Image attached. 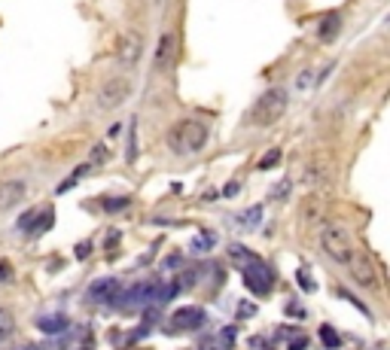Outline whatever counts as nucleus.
I'll use <instances>...</instances> for the list:
<instances>
[{
    "label": "nucleus",
    "mask_w": 390,
    "mask_h": 350,
    "mask_svg": "<svg viewBox=\"0 0 390 350\" xmlns=\"http://www.w3.org/2000/svg\"><path fill=\"white\" fill-rule=\"evenodd\" d=\"M290 107V91L284 86H275V89H265L260 98H256V104L250 107V122L256 128H269V125H275L284 119Z\"/></svg>",
    "instance_id": "nucleus-1"
},
{
    "label": "nucleus",
    "mask_w": 390,
    "mask_h": 350,
    "mask_svg": "<svg viewBox=\"0 0 390 350\" xmlns=\"http://www.w3.org/2000/svg\"><path fill=\"white\" fill-rule=\"evenodd\" d=\"M207 137H211V131H207L204 122L183 119L168 131V146L180 155H193V153H202V149L207 146Z\"/></svg>",
    "instance_id": "nucleus-2"
},
{
    "label": "nucleus",
    "mask_w": 390,
    "mask_h": 350,
    "mask_svg": "<svg viewBox=\"0 0 390 350\" xmlns=\"http://www.w3.org/2000/svg\"><path fill=\"white\" fill-rule=\"evenodd\" d=\"M320 247L327 250L338 265H347V259H351V253H354V241L347 235V229L338 226V222H323L320 226Z\"/></svg>",
    "instance_id": "nucleus-3"
},
{
    "label": "nucleus",
    "mask_w": 390,
    "mask_h": 350,
    "mask_svg": "<svg viewBox=\"0 0 390 350\" xmlns=\"http://www.w3.org/2000/svg\"><path fill=\"white\" fill-rule=\"evenodd\" d=\"M131 91H135V82H131L128 77H110L95 95L98 107H101V110H116V107H122L128 101Z\"/></svg>",
    "instance_id": "nucleus-4"
},
{
    "label": "nucleus",
    "mask_w": 390,
    "mask_h": 350,
    "mask_svg": "<svg viewBox=\"0 0 390 350\" xmlns=\"http://www.w3.org/2000/svg\"><path fill=\"white\" fill-rule=\"evenodd\" d=\"M241 277H244V287L250 289L253 296H269L271 289H275V274H271V268L262 259L244 262Z\"/></svg>",
    "instance_id": "nucleus-5"
},
{
    "label": "nucleus",
    "mask_w": 390,
    "mask_h": 350,
    "mask_svg": "<svg viewBox=\"0 0 390 350\" xmlns=\"http://www.w3.org/2000/svg\"><path fill=\"white\" fill-rule=\"evenodd\" d=\"M113 55H116V61H119L126 70L137 68L140 55H144V37H140L137 31H122V34L116 37Z\"/></svg>",
    "instance_id": "nucleus-6"
},
{
    "label": "nucleus",
    "mask_w": 390,
    "mask_h": 350,
    "mask_svg": "<svg viewBox=\"0 0 390 350\" xmlns=\"http://www.w3.org/2000/svg\"><path fill=\"white\" fill-rule=\"evenodd\" d=\"M347 268H351V277L360 283L363 289H375L378 287V271H375V262H372V256L360 253V250H354L351 259H347Z\"/></svg>",
    "instance_id": "nucleus-7"
},
{
    "label": "nucleus",
    "mask_w": 390,
    "mask_h": 350,
    "mask_svg": "<svg viewBox=\"0 0 390 350\" xmlns=\"http://www.w3.org/2000/svg\"><path fill=\"white\" fill-rule=\"evenodd\" d=\"M204 320H207L204 307H195V305L177 307V311L171 314V320H168V329H174V332H195L198 326H204Z\"/></svg>",
    "instance_id": "nucleus-8"
},
{
    "label": "nucleus",
    "mask_w": 390,
    "mask_h": 350,
    "mask_svg": "<svg viewBox=\"0 0 390 350\" xmlns=\"http://www.w3.org/2000/svg\"><path fill=\"white\" fill-rule=\"evenodd\" d=\"M24 195H28V180H22V177L0 180V213H6V211H13L15 204H22Z\"/></svg>",
    "instance_id": "nucleus-9"
},
{
    "label": "nucleus",
    "mask_w": 390,
    "mask_h": 350,
    "mask_svg": "<svg viewBox=\"0 0 390 350\" xmlns=\"http://www.w3.org/2000/svg\"><path fill=\"white\" fill-rule=\"evenodd\" d=\"M174 61H177V34L174 31H162L159 43H156L153 64H156V70H171Z\"/></svg>",
    "instance_id": "nucleus-10"
},
{
    "label": "nucleus",
    "mask_w": 390,
    "mask_h": 350,
    "mask_svg": "<svg viewBox=\"0 0 390 350\" xmlns=\"http://www.w3.org/2000/svg\"><path fill=\"white\" fill-rule=\"evenodd\" d=\"M119 293H122V283L116 277H104V280H95L92 287H89L86 298L89 302H98V305H113Z\"/></svg>",
    "instance_id": "nucleus-11"
},
{
    "label": "nucleus",
    "mask_w": 390,
    "mask_h": 350,
    "mask_svg": "<svg viewBox=\"0 0 390 350\" xmlns=\"http://www.w3.org/2000/svg\"><path fill=\"white\" fill-rule=\"evenodd\" d=\"M338 31H342V13H327L317 24V40L320 43H333Z\"/></svg>",
    "instance_id": "nucleus-12"
},
{
    "label": "nucleus",
    "mask_w": 390,
    "mask_h": 350,
    "mask_svg": "<svg viewBox=\"0 0 390 350\" xmlns=\"http://www.w3.org/2000/svg\"><path fill=\"white\" fill-rule=\"evenodd\" d=\"M37 326L46 335H61V332L70 329V320L64 314H43V317H37Z\"/></svg>",
    "instance_id": "nucleus-13"
},
{
    "label": "nucleus",
    "mask_w": 390,
    "mask_h": 350,
    "mask_svg": "<svg viewBox=\"0 0 390 350\" xmlns=\"http://www.w3.org/2000/svg\"><path fill=\"white\" fill-rule=\"evenodd\" d=\"M317 82H320V77H317V68H305V70L296 77L293 89H296V91H311L314 86H317Z\"/></svg>",
    "instance_id": "nucleus-14"
},
{
    "label": "nucleus",
    "mask_w": 390,
    "mask_h": 350,
    "mask_svg": "<svg viewBox=\"0 0 390 350\" xmlns=\"http://www.w3.org/2000/svg\"><path fill=\"white\" fill-rule=\"evenodd\" d=\"M180 293V287H177V283H156V289H153V302L156 305H162V302H171V298L174 296H177Z\"/></svg>",
    "instance_id": "nucleus-15"
},
{
    "label": "nucleus",
    "mask_w": 390,
    "mask_h": 350,
    "mask_svg": "<svg viewBox=\"0 0 390 350\" xmlns=\"http://www.w3.org/2000/svg\"><path fill=\"white\" fill-rule=\"evenodd\" d=\"M126 162L128 165L137 162V119L128 122V153H126Z\"/></svg>",
    "instance_id": "nucleus-16"
},
{
    "label": "nucleus",
    "mask_w": 390,
    "mask_h": 350,
    "mask_svg": "<svg viewBox=\"0 0 390 350\" xmlns=\"http://www.w3.org/2000/svg\"><path fill=\"white\" fill-rule=\"evenodd\" d=\"M15 332V320H13V314L6 311V307H0V341H6Z\"/></svg>",
    "instance_id": "nucleus-17"
},
{
    "label": "nucleus",
    "mask_w": 390,
    "mask_h": 350,
    "mask_svg": "<svg viewBox=\"0 0 390 350\" xmlns=\"http://www.w3.org/2000/svg\"><path fill=\"white\" fill-rule=\"evenodd\" d=\"M320 341H323V344H327L329 350L342 347V338L336 335V329H333V326H320Z\"/></svg>",
    "instance_id": "nucleus-18"
},
{
    "label": "nucleus",
    "mask_w": 390,
    "mask_h": 350,
    "mask_svg": "<svg viewBox=\"0 0 390 350\" xmlns=\"http://www.w3.org/2000/svg\"><path fill=\"white\" fill-rule=\"evenodd\" d=\"M229 256H235V259H241V262H253V259H260V256L253 253V250H247L241 244H232L229 247Z\"/></svg>",
    "instance_id": "nucleus-19"
},
{
    "label": "nucleus",
    "mask_w": 390,
    "mask_h": 350,
    "mask_svg": "<svg viewBox=\"0 0 390 350\" xmlns=\"http://www.w3.org/2000/svg\"><path fill=\"white\" fill-rule=\"evenodd\" d=\"M101 204H104V211H107V213H122L131 201H128V198H104Z\"/></svg>",
    "instance_id": "nucleus-20"
},
{
    "label": "nucleus",
    "mask_w": 390,
    "mask_h": 350,
    "mask_svg": "<svg viewBox=\"0 0 390 350\" xmlns=\"http://www.w3.org/2000/svg\"><path fill=\"white\" fill-rule=\"evenodd\" d=\"M280 162V149H269L262 158H260V171H269V168H275V165Z\"/></svg>",
    "instance_id": "nucleus-21"
},
{
    "label": "nucleus",
    "mask_w": 390,
    "mask_h": 350,
    "mask_svg": "<svg viewBox=\"0 0 390 350\" xmlns=\"http://www.w3.org/2000/svg\"><path fill=\"white\" fill-rule=\"evenodd\" d=\"M211 247H213L211 231H202V238H195V241H193V250H211Z\"/></svg>",
    "instance_id": "nucleus-22"
},
{
    "label": "nucleus",
    "mask_w": 390,
    "mask_h": 350,
    "mask_svg": "<svg viewBox=\"0 0 390 350\" xmlns=\"http://www.w3.org/2000/svg\"><path fill=\"white\" fill-rule=\"evenodd\" d=\"M198 350H223V344H220L217 335H207V338L198 341Z\"/></svg>",
    "instance_id": "nucleus-23"
},
{
    "label": "nucleus",
    "mask_w": 390,
    "mask_h": 350,
    "mask_svg": "<svg viewBox=\"0 0 390 350\" xmlns=\"http://www.w3.org/2000/svg\"><path fill=\"white\" fill-rule=\"evenodd\" d=\"M253 314H256V305H250V302H241V305H238V317H241V320H250Z\"/></svg>",
    "instance_id": "nucleus-24"
},
{
    "label": "nucleus",
    "mask_w": 390,
    "mask_h": 350,
    "mask_svg": "<svg viewBox=\"0 0 390 350\" xmlns=\"http://www.w3.org/2000/svg\"><path fill=\"white\" fill-rule=\"evenodd\" d=\"M287 314H296V317H305V311H302V305H296V302H290V305H287Z\"/></svg>",
    "instance_id": "nucleus-25"
},
{
    "label": "nucleus",
    "mask_w": 390,
    "mask_h": 350,
    "mask_svg": "<svg viewBox=\"0 0 390 350\" xmlns=\"http://www.w3.org/2000/svg\"><path fill=\"white\" fill-rule=\"evenodd\" d=\"M299 283H302V289H314V283L308 280V274L305 271H299Z\"/></svg>",
    "instance_id": "nucleus-26"
},
{
    "label": "nucleus",
    "mask_w": 390,
    "mask_h": 350,
    "mask_svg": "<svg viewBox=\"0 0 390 350\" xmlns=\"http://www.w3.org/2000/svg\"><path fill=\"white\" fill-rule=\"evenodd\" d=\"M10 277H13L10 265H6V262H0V280H10Z\"/></svg>",
    "instance_id": "nucleus-27"
},
{
    "label": "nucleus",
    "mask_w": 390,
    "mask_h": 350,
    "mask_svg": "<svg viewBox=\"0 0 390 350\" xmlns=\"http://www.w3.org/2000/svg\"><path fill=\"white\" fill-rule=\"evenodd\" d=\"M305 344H308L305 338H296V341H290V350H305Z\"/></svg>",
    "instance_id": "nucleus-28"
}]
</instances>
